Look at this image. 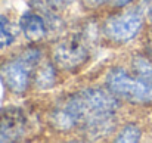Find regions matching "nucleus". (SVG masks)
Returning <instances> with one entry per match:
<instances>
[{"label": "nucleus", "instance_id": "1", "mask_svg": "<svg viewBox=\"0 0 152 143\" xmlns=\"http://www.w3.org/2000/svg\"><path fill=\"white\" fill-rule=\"evenodd\" d=\"M123 102L105 86H90L62 97L49 112V125L58 133L78 131L84 139L101 140L115 134Z\"/></svg>", "mask_w": 152, "mask_h": 143}, {"label": "nucleus", "instance_id": "2", "mask_svg": "<svg viewBox=\"0 0 152 143\" xmlns=\"http://www.w3.org/2000/svg\"><path fill=\"white\" fill-rule=\"evenodd\" d=\"M43 59V47L33 43L3 58L0 61V81L3 87L13 96L25 95L31 89L34 72Z\"/></svg>", "mask_w": 152, "mask_h": 143}, {"label": "nucleus", "instance_id": "3", "mask_svg": "<svg viewBox=\"0 0 152 143\" xmlns=\"http://www.w3.org/2000/svg\"><path fill=\"white\" fill-rule=\"evenodd\" d=\"M146 13L136 3L123 9H115L101 24V36L114 46H126L137 40L146 27Z\"/></svg>", "mask_w": 152, "mask_h": 143}, {"label": "nucleus", "instance_id": "4", "mask_svg": "<svg viewBox=\"0 0 152 143\" xmlns=\"http://www.w3.org/2000/svg\"><path fill=\"white\" fill-rule=\"evenodd\" d=\"M103 86L123 103L152 108V83L126 66H111L103 78Z\"/></svg>", "mask_w": 152, "mask_h": 143}, {"label": "nucleus", "instance_id": "5", "mask_svg": "<svg viewBox=\"0 0 152 143\" xmlns=\"http://www.w3.org/2000/svg\"><path fill=\"white\" fill-rule=\"evenodd\" d=\"M86 28H83L81 31L66 34L53 45L52 61L61 71L75 74L80 69H83L90 61L92 36L90 31Z\"/></svg>", "mask_w": 152, "mask_h": 143}, {"label": "nucleus", "instance_id": "6", "mask_svg": "<svg viewBox=\"0 0 152 143\" xmlns=\"http://www.w3.org/2000/svg\"><path fill=\"white\" fill-rule=\"evenodd\" d=\"M28 120L18 109L0 111V142H15L25 136Z\"/></svg>", "mask_w": 152, "mask_h": 143}, {"label": "nucleus", "instance_id": "7", "mask_svg": "<svg viewBox=\"0 0 152 143\" xmlns=\"http://www.w3.org/2000/svg\"><path fill=\"white\" fill-rule=\"evenodd\" d=\"M59 68L50 59H43V62L37 66L34 77H33V86L31 89L37 92H48L55 89L59 84Z\"/></svg>", "mask_w": 152, "mask_h": 143}, {"label": "nucleus", "instance_id": "8", "mask_svg": "<svg viewBox=\"0 0 152 143\" xmlns=\"http://www.w3.org/2000/svg\"><path fill=\"white\" fill-rule=\"evenodd\" d=\"M114 142L118 143H136L142 140L143 136V130L137 123H126L123 125H120L114 134Z\"/></svg>", "mask_w": 152, "mask_h": 143}, {"label": "nucleus", "instance_id": "9", "mask_svg": "<svg viewBox=\"0 0 152 143\" xmlns=\"http://www.w3.org/2000/svg\"><path fill=\"white\" fill-rule=\"evenodd\" d=\"M18 40V31L6 15L0 13V50L10 49Z\"/></svg>", "mask_w": 152, "mask_h": 143}, {"label": "nucleus", "instance_id": "10", "mask_svg": "<svg viewBox=\"0 0 152 143\" xmlns=\"http://www.w3.org/2000/svg\"><path fill=\"white\" fill-rule=\"evenodd\" d=\"M130 69L152 83V58L145 53H136L130 58Z\"/></svg>", "mask_w": 152, "mask_h": 143}, {"label": "nucleus", "instance_id": "11", "mask_svg": "<svg viewBox=\"0 0 152 143\" xmlns=\"http://www.w3.org/2000/svg\"><path fill=\"white\" fill-rule=\"evenodd\" d=\"M46 3H48V6L52 7L53 10H56V12H64V10H66V9H69L71 6H74L77 1H80V0H45Z\"/></svg>", "mask_w": 152, "mask_h": 143}, {"label": "nucleus", "instance_id": "12", "mask_svg": "<svg viewBox=\"0 0 152 143\" xmlns=\"http://www.w3.org/2000/svg\"><path fill=\"white\" fill-rule=\"evenodd\" d=\"M80 3L83 4L84 9L87 10H99L102 7L111 4V0H80Z\"/></svg>", "mask_w": 152, "mask_h": 143}, {"label": "nucleus", "instance_id": "13", "mask_svg": "<svg viewBox=\"0 0 152 143\" xmlns=\"http://www.w3.org/2000/svg\"><path fill=\"white\" fill-rule=\"evenodd\" d=\"M152 25V24H151ZM143 53L152 58V28L145 34V42H143Z\"/></svg>", "mask_w": 152, "mask_h": 143}, {"label": "nucleus", "instance_id": "14", "mask_svg": "<svg viewBox=\"0 0 152 143\" xmlns=\"http://www.w3.org/2000/svg\"><path fill=\"white\" fill-rule=\"evenodd\" d=\"M137 0H111V7L115 10V9H123V7H127V6H132L134 4Z\"/></svg>", "mask_w": 152, "mask_h": 143}, {"label": "nucleus", "instance_id": "15", "mask_svg": "<svg viewBox=\"0 0 152 143\" xmlns=\"http://www.w3.org/2000/svg\"><path fill=\"white\" fill-rule=\"evenodd\" d=\"M146 16H148V21L152 24V3L149 4V7H148V10H146Z\"/></svg>", "mask_w": 152, "mask_h": 143}]
</instances>
